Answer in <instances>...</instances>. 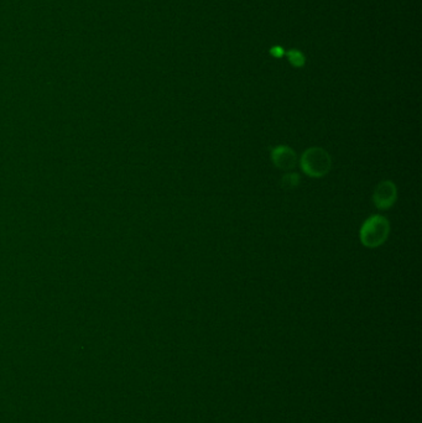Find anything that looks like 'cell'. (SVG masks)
Masks as SVG:
<instances>
[{
    "instance_id": "52a82bcc",
    "label": "cell",
    "mask_w": 422,
    "mask_h": 423,
    "mask_svg": "<svg viewBox=\"0 0 422 423\" xmlns=\"http://www.w3.org/2000/svg\"><path fill=\"white\" fill-rule=\"evenodd\" d=\"M270 53L273 55V56L280 58V57L284 56L285 51H284V49L280 47V46H275V47H273V49H271Z\"/></svg>"
},
{
    "instance_id": "277c9868",
    "label": "cell",
    "mask_w": 422,
    "mask_h": 423,
    "mask_svg": "<svg viewBox=\"0 0 422 423\" xmlns=\"http://www.w3.org/2000/svg\"><path fill=\"white\" fill-rule=\"evenodd\" d=\"M271 161L276 167L282 171H291L296 166L298 156L291 147L280 145L273 149Z\"/></svg>"
},
{
    "instance_id": "5b68a950",
    "label": "cell",
    "mask_w": 422,
    "mask_h": 423,
    "mask_svg": "<svg viewBox=\"0 0 422 423\" xmlns=\"http://www.w3.org/2000/svg\"><path fill=\"white\" fill-rule=\"evenodd\" d=\"M300 185V176L295 172H289L282 179V187L285 191H293Z\"/></svg>"
},
{
    "instance_id": "3957f363",
    "label": "cell",
    "mask_w": 422,
    "mask_h": 423,
    "mask_svg": "<svg viewBox=\"0 0 422 423\" xmlns=\"http://www.w3.org/2000/svg\"><path fill=\"white\" fill-rule=\"evenodd\" d=\"M396 198H398V190L394 182L391 181L380 182L373 192V202L380 210L391 208L396 202Z\"/></svg>"
},
{
    "instance_id": "8992f818",
    "label": "cell",
    "mask_w": 422,
    "mask_h": 423,
    "mask_svg": "<svg viewBox=\"0 0 422 423\" xmlns=\"http://www.w3.org/2000/svg\"><path fill=\"white\" fill-rule=\"evenodd\" d=\"M290 63L295 67H302L305 65V56L298 50H291L286 53Z\"/></svg>"
},
{
    "instance_id": "7a4b0ae2",
    "label": "cell",
    "mask_w": 422,
    "mask_h": 423,
    "mask_svg": "<svg viewBox=\"0 0 422 423\" xmlns=\"http://www.w3.org/2000/svg\"><path fill=\"white\" fill-rule=\"evenodd\" d=\"M300 166L306 175L320 179L332 169V158L325 149L311 147L302 154Z\"/></svg>"
},
{
    "instance_id": "6da1fadb",
    "label": "cell",
    "mask_w": 422,
    "mask_h": 423,
    "mask_svg": "<svg viewBox=\"0 0 422 423\" xmlns=\"http://www.w3.org/2000/svg\"><path fill=\"white\" fill-rule=\"evenodd\" d=\"M390 234V223L383 215H372L360 228L359 238L366 248H378L383 245Z\"/></svg>"
}]
</instances>
